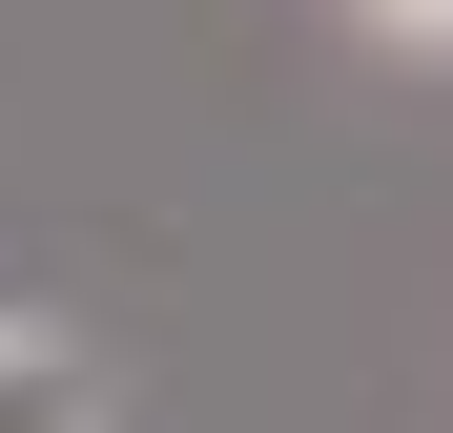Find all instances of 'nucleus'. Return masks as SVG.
I'll list each match as a JSON object with an SVG mask.
<instances>
[{
  "instance_id": "f03ea898",
  "label": "nucleus",
  "mask_w": 453,
  "mask_h": 433,
  "mask_svg": "<svg viewBox=\"0 0 453 433\" xmlns=\"http://www.w3.org/2000/svg\"><path fill=\"white\" fill-rule=\"evenodd\" d=\"M371 42H412V62H453V0H350Z\"/></svg>"
},
{
  "instance_id": "f257e3e1",
  "label": "nucleus",
  "mask_w": 453,
  "mask_h": 433,
  "mask_svg": "<svg viewBox=\"0 0 453 433\" xmlns=\"http://www.w3.org/2000/svg\"><path fill=\"white\" fill-rule=\"evenodd\" d=\"M0 433H104V372L62 330H21V310H0Z\"/></svg>"
}]
</instances>
